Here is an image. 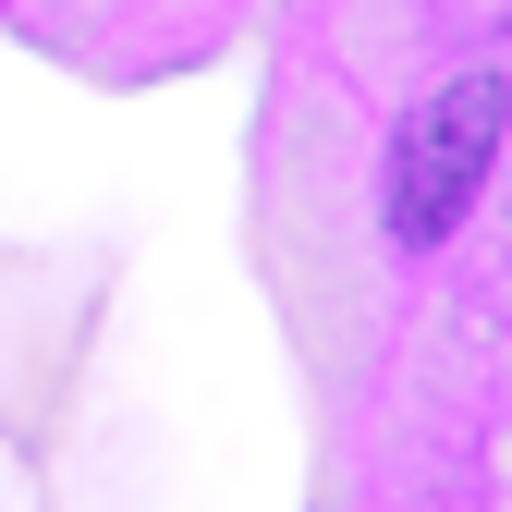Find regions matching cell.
<instances>
[{
	"label": "cell",
	"instance_id": "6da1fadb",
	"mask_svg": "<svg viewBox=\"0 0 512 512\" xmlns=\"http://www.w3.org/2000/svg\"><path fill=\"white\" fill-rule=\"evenodd\" d=\"M512 135V86L500 74H452V86H427L403 110V135H391V183H378V208H391V244H439V232H464L476 208V183Z\"/></svg>",
	"mask_w": 512,
	"mask_h": 512
}]
</instances>
